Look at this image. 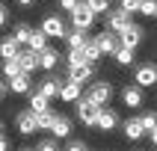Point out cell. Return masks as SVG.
Returning a JSON list of instances; mask_svg holds the SVG:
<instances>
[{
	"instance_id": "cell-1",
	"label": "cell",
	"mask_w": 157,
	"mask_h": 151,
	"mask_svg": "<svg viewBox=\"0 0 157 151\" xmlns=\"http://www.w3.org/2000/svg\"><path fill=\"white\" fill-rule=\"evenodd\" d=\"M113 95H116V89H113V83H107V80H89L86 89H83V98L95 101L98 107H110Z\"/></svg>"
},
{
	"instance_id": "cell-2",
	"label": "cell",
	"mask_w": 157,
	"mask_h": 151,
	"mask_svg": "<svg viewBox=\"0 0 157 151\" xmlns=\"http://www.w3.org/2000/svg\"><path fill=\"white\" fill-rule=\"evenodd\" d=\"M68 18H71V27H77V30H86V33H89V30L95 27V21H98V12L89 6L86 0H83V3H80L74 12H68Z\"/></svg>"
},
{
	"instance_id": "cell-3",
	"label": "cell",
	"mask_w": 157,
	"mask_h": 151,
	"mask_svg": "<svg viewBox=\"0 0 157 151\" xmlns=\"http://www.w3.org/2000/svg\"><path fill=\"white\" fill-rule=\"evenodd\" d=\"M131 24H133V12H124L122 6H119V9H110V12L104 15V27H107V30H113V33H122L124 27H131Z\"/></svg>"
},
{
	"instance_id": "cell-4",
	"label": "cell",
	"mask_w": 157,
	"mask_h": 151,
	"mask_svg": "<svg viewBox=\"0 0 157 151\" xmlns=\"http://www.w3.org/2000/svg\"><path fill=\"white\" fill-rule=\"evenodd\" d=\"M74 107H77V119L86 124V127H95V124H98V113H101V107H98L95 101H89V98H80Z\"/></svg>"
},
{
	"instance_id": "cell-5",
	"label": "cell",
	"mask_w": 157,
	"mask_h": 151,
	"mask_svg": "<svg viewBox=\"0 0 157 151\" xmlns=\"http://www.w3.org/2000/svg\"><path fill=\"white\" fill-rule=\"evenodd\" d=\"M133 83H140L142 89H154L157 86V65L154 62H140L133 71Z\"/></svg>"
},
{
	"instance_id": "cell-6",
	"label": "cell",
	"mask_w": 157,
	"mask_h": 151,
	"mask_svg": "<svg viewBox=\"0 0 157 151\" xmlns=\"http://www.w3.org/2000/svg\"><path fill=\"white\" fill-rule=\"evenodd\" d=\"M95 65H98V62H77V65H65V74H68V80L89 83V80H95Z\"/></svg>"
},
{
	"instance_id": "cell-7",
	"label": "cell",
	"mask_w": 157,
	"mask_h": 151,
	"mask_svg": "<svg viewBox=\"0 0 157 151\" xmlns=\"http://www.w3.org/2000/svg\"><path fill=\"white\" fill-rule=\"evenodd\" d=\"M15 127L21 136H33L36 130H39V119H36V113L27 107V110H21V113L15 115Z\"/></svg>"
},
{
	"instance_id": "cell-8",
	"label": "cell",
	"mask_w": 157,
	"mask_h": 151,
	"mask_svg": "<svg viewBox=\"0 0 157 151\" xmlns=\"http://www.w3.org/2000/svg\"><path fill=\"white\" fill-rule=\"evenodd\" d=\"M122 104L131 107V110L142 107V104H145V89H142L140 83H128V86L122 89Z\"/></svg>"
},
{
	"instance_id": "cell-9",
	"label": "cell",
	"mask_w": 157,
	"mask_h": 151,
	"mask_svg": "<svg viewBox=\"0 0 157 151\" xmlns=\"http://www.w3.org/2000/svg\"><path fill=\"white\" fill-rule=\"evenodd\" d=\"M42 30L48 33V39H65V36H68V24H65L59 15H48L42 21Z\"/></svg>"
},
{
	"instance_id": "cell-10",
	"label": "cell",
	"mask_w": 157,
	"mask_h": 151,
	"mask_svg": "<svg viewBox=\"0 0 157 151\" xmlns=\"http://www.w3.org/2000/svg\"><path fill=\"white\" fill-rule=\"evenodd\" d=\"M98 47H101V53H107V56H113L119 47H122V39H119V33H113V30H107L104 27V33H98Z\"/></svg>"
},
{
	"instance_id": "cell-11",
	"label": "cell",
	"mask_w": 157,
	"mask_h": 151,
	"mask_svg": "<svg viewBox=\"0 0 157 151\" xmlns=\"http://www.w3.org/2000/svg\"><path fill=\"white\" fill-rule=\"evenodd\" d=\"M80 98H83V83H77V80H62L59 101H65V104H77Z\"/></svg>"
},
{
	"instance_id": "cell-12",
	"label": "cell",
	"mask_w": 157,
	"mask_h": 151,
	"mask_svg": "<svg viewBox=\"0 0 157 151\" xmlns=\"http://www.w3.org/2000/svg\"><path fill=\"white\" fill-rule=\"evenodd\" d=\"M119 39H122L124 47H133V51H136V47L142 44V39H145V33H142L140 24H131V27H124L122 33H119Z\"/></svg>"
},
{
	"instance_id": "cell-13",
	"label": "cell",
	"mask_w": 157,
	"mask_h": 151,
	"mask_svg": "<svg viewBox=\"0 0 157 151\" xmlns=\"http://www.w3.org/2000/svg\"><path fill=\"white\" fill-rule=\"evenodd\" d=\"M101 133H110L119 127V113L116 110H110V107H101V113H98V124H95Z\"/></svg>"
},
{
	"instance_id": "cell-14",
	"label": "cell",
	"mask_w": 157,
	"mask_h": 151,
	"mask_svg": "<svg viewBox=\"0 0 157 151\" xmlns=\"http://www.w3.org/2000/svg\"><path fill=\"white\" fill-rule=\"evenodd\" d=\"M122 130H124V136H128L131 142H140L142 136H148V130L142 127V119H140V115H133V119H128V122L122 124Z\"/></svg>"
},
{
	"instance_id": "cell-15",
	"label": "cell",
	"mask_w": 157,
	"mask_h": 151,
	"mask_svg": "<svg viewBox=\"0 0 157 151\" xmlns=\"http://www.w3.org/2000/svg\"><path fill=\"white\" fill-rule=\"evenodd\" d=\"M59 86H62V80H59V77H53L51 71H48L42 80H39V92H42L44 98H51V101H53V98H59Z\"/></svg>"
},
{
	"instance_id": "cell-16",
	"label": "cell",
	"mask_w": 157,
	"mask_h": 151,
	"mask_svg": "<svg viewBox=\"0 0 157 151\" xmlns=\"http://www.w3.org/2000/svg\"><path fill=\"white\" fill-rule=\"evenodd\" d=\"M9 92H15V95H30V92H33V74L21 71L18 77H12L9 80Z\"/></svg>"
},
{
	"instance_id": "cell-17",
	"label": "cell",
	"mask_w": 157,
	"mask_h": 151,
	"mask_svg": "<svg viewBox=\"0 0 157 151\" xmlns=\"http://www.w3.org/2000/svg\"><path fill=\"white\" fill-rule=\"evenodd\" d=\"M59 59H62V56H59V51L48 44V47H44V51L39 53V68H42V71H56Z\"/></svg>"
},
{
	"instance_id": "cell-18",
	"label": "cell",
	"mask_w": 157,
	"mask_h": 151,
	"mask_svg": "<svg viewBox=\"0 0 157 151\" xmlns=\"http://www.w3.org/2000/svg\"><path fill=\"white\" fill-rule=\"evenodd\" d=\"M51 136H56V139H68V136H71V119H68V115H56V119H53Z\"/></svg>"
},
{
	"instance_id": "cell-19",
	"label": "cell",
	"mask_w": 157,
	"mask_h": 151,
	"mask_svg": "<svg viewBox=\"0 0 157 151\" xmlns=\"http://www.w3.org/2000/svg\"><path fill=\"white\" fill-rule=\"evenodd\" d=\"M21 53V44H18L15 36H3L0 39V59H12V56H18Z\"/></svg>"
},
{
	"instance_id": "cell-20",
	"label": "cell",
	"mask_w": 157,
	"mask_h": 151,
	"mask_svg": "<svg viewBox=\"0 0 157 151\" xmlns=\"http://www.w3.org/2000/svg\"><path fill=\"white\" fill-rule=\"evenodd\" d=\"M86 39H89V33H86V30H77V27H71V30H68V36H65V44H68L71 51H83Z\"/></svg>"
},
{
	"instance_id": "cell-21",
	"label": "cell",
	"mask_w": 157,
	"mask_h": 151,
	"mask_svg": "<svg viewBox=\"0 0 157 151\" xmlns=\"http://www.w3.org/2000/svg\"><path fill=\"white\" fill-rule=\"evenodd\" d=\"M18 62H21V68H24L27 74H33V71L39 68V53L27 47V51H21V53H18Z\"/></svg>"
},
{
	"instance_id": "cell-22",
	"label": "cell",
	"mask_w": 157,
	"mask_h": 151,
	"mask_svg": "<svg viewBox=\"0 0 157 151\" xmlns=\"http://www.w3.org/2000/svg\"><path fill=\"white\" fill-rule=\"evenodd\" d=\"M48 42H51V39H48V33H44L42 27H39V30H33V36H30L27 47H30V51H36V53H42L44 47H48Z\"/></svg>"
},
{
	"instance_id": "cell-23",
	"label": "cell",
	"mask_w": 157,
	"mask_h": 151,
	"mask_svg": "<svg viewBox=\"0 0 157 151\" xmlns=\"http://www.w3.org/2000/svg\"><path fill=\"white\" fill-rule=\"evenodd\" d=\"M83 56H86V62H98L104 53H101V47H98V39L95 36H89L86 44H83Z\"/></svg>"
},
{
	"instance_id": "cell-24",
	"label": "cell",
	"mask_w": 157,
	"mask_h": 151,
	"mask_svg": "<svg viewBox=\"0 0 157 151\" xmlns=\"http://www.w3.org/2000/svg\"><path fill=\"white\" fill-rule=\"evenodd\" d=\"M113 59L119 62V65H122V68H128V65H133V62H136V51H133V47H119V51L113 53Z\"/></svg>"
},
{
	"instance_id": "cell-25",
	"label": "cell",
	"mask_w": 157,
	"mask_h": 151,
	"mask_svg": "<svg viewBox=\"0 0 157 151\" xmlns=\"http://www.w3.org/2000/svg\"><path fill=\"white\" fill-rule=\"evenodd\" d=\"M48 104H51V98H44L39 89H36V92H30V104H27V107H30L33 113H44V110H51Z\"/></svg>"
},
{
	"instance_id": "cell-26",
	"label": "cell",
	"mask_w": 157,
	"mask_h": 151,
	"mask_svg": "<svg viewBox=\"0 0 157 151\" xmlns=\"http://www.w3.org/2000/svg\"><path fill=\"white\" fill-rule=\"evenodd\" d=\"M21 62H18V56H12V59H3V77L6 80H12V77H18L21 74Z\"/></svg>"
},
{
	"instance_id": "cell-27",
	"label": "cell",
	"mask_w": 157,
	"mask_h": 151,
	"mask_svg": "<svg viewBox=\"0 0 157 151\" xmlns=\"http://www.w3.org/2000/svg\"><path fill=\"white\" fill-rule=\"evenodd\" d=\"M12 36L18 39V44H27V42H30V36H33V27H30V24H15Z\"/></svg>"
},
{
	"instance_id": "cell-28",
	"label": "cell",
	"mask_w": 157,
	"mask_h": 151,
	"mask_svg": "<svg viewBox=\"0 0 157 151\" xmlns=\"http://www.w3.org/2000/svg\"><path fill=\"white\" fill-rule=\"evenodd\" d=\"M36 119H39V130H51L56 113H53V110H44V113H36Z\"/></svg>"
},
{
	"instance_id": "cell-29",
	"label": "cell",
	"mask_w": 157,
	"mask_h": 151,
	"mask_svg": "<svg viewBox=\"0 0 157 151\" xmlns=\"http://www.w3.org/2000/svg\"><path fill=\"white\" fill-rule=\"evenodd\" d=\"M140 119H142V127H145L148 133H151V130L157 127V113H154V110H145V113H142Z\"/></svg>"
},
{
	"instance_id": "cell-30",
	"label": "cell",
	"mask_w": 157,
	"mask_h": 151,
	"mask_svg": "<svg viewBox=\"0 0 157 151\" xmlns=\"http://www.w3.org/2000/svg\"><path fill=\"white\" fill-rule=\"evenodd\" d=\"M154 12H157V0H142V3H140V12H136V15L154 18Z\"/></svg>"
},
{
	"instance_id": "cell-31",
	"label": "cell",
	"mask_w": 157,
	"mask_h": 151,
	"mask_svg": "<svg viewBox=\"0 0 157 151\" xmlns=\"http://www.w3.org/2000/svg\"><path fill=\"white\" fill-rule=\"evenodd\" d=\"M86 3L95 9L98 15H107V12H110V6H113V0H86Z\"/></svg>"
},
{
	"instance_id": "cell-32",
	"label": "cell",
	"mask_w": 157,
	"mask_h": 151,
	"mask_svg": "<svg viewBox=\"0 0 157 151\" xmlns=\"http://www.w3.org/2000/svg\"><path fill=\"white\" fill-rule=\"evenodd\" d=\"M62 59H65V65H77V62H86V56H83V51H71L68 47V53Z\"/></svg>"
},
{
	"instance_id": "cell-33",
	"label": "cell",
	"mask_w": 157,
	"mask_h": 151,
	"mask_svg": "<svg viewBox=\"0 0 157 151\" xmlns=\"http://www.w3.org/2000/svg\"><path fill=\"white\" fill-rule=\"evenodd\" d=\"M36 151H59V148H56V136H51V139H42L39 145H36Z\"/></svg>"
},
{
	"instance_id": "cell-34",
	"label": "cell",
	"mask_w": 157,
	"mask_h": 151,
	"mask_svg": "<svg viewBox=\"0 0 157 151\" xmlns=\"http://www.w3.org/2000/svg\"><path fill=\"white\" fill-rule=\"evenodd\" d=\"M65 151H89V145L83 139H71L68 136V145H65Z\"/></svg>"
},
{
	"instance_id": "cell-35",
	"label": "cell",
	"mask_w": 157,
	"mask_h": 151,
	"mask_svg": "<svg viewBox=\"0 0 157 151\" xmlns=\"http://www.w3.org/2000/svg\"><path fill=\"white\" fill-rule=\"evenodd\" d=\"M140 3H142V0H119V6H122L124 12H133V15L140 12Z\"/></svg>"
},
{
	"instance_id": "cell-36",
	"label": "cell",
	"mask_w": 157,
	"mask_h": 151,
	"mask_svg": "<svg viewBox=\"0 0 157 151\" xmlns=\"http://www.w3.org/2000/svg\"><path fill=\"white\" fill-rule=\"evenodd\" d=\"M80 3H83V0H56V6H59L62 12H74Z\"/></svg>"
},
{
	"instance_id": "cell-37",
	"label": "cell",
	"mask_w": 157,
	"mask_h": 151,
	"mask_svg": "<svg viewBox=\"0 0 157 151\" xmlns=\"http://www.w3.org/2000/svg\"><path fill=\"white\" fill-rule=\"evenodd\" d=\"M6 24H9V9L3 6V3H0V30H3Z\"/></svg>"
},
{
	"instance_id": "cell-38",
	"label": "cell",
	"mask_w": 157,
	"mask_h": 151,
	"mask_svg": "<svg viewBox=\"0 0 157 151\" xmlns=\"http://www.w3.org/2000/svg\"><path fill=\"white\" fill-rule=\"evenodd\" d=\"M9 95V80H0V101Z\"/></svg>"
},
{
	"instance_id": "cell-39",
	"label": "cell",
	"mask_w": 157,
	"mask_h": 151,
	"mask_svg": "<svg viewBox=\"0 0 157 151\" xmlns=\"http://www.w3.org/2000/svg\"><path fill=\"white\" fill-rule=\"evenodd\" d=\"M0 151H9V139H6V133H0Z\"/></svg>"
},
{
	"instance_id": "cell-40",
	"label": "cell",
	"mask_w": 157,
	"mask_h": 151,
	"mask_svg": "<svg viewBox=\"0 0 157 151\" xmlns=\"http://www.w3.org/2000/svg\"><path fill=\"white\" fill-rule=\"evenodd\" d=\"M148 139H151V145H154V148H157V127H154V130L148 133Z\"/></svg>"
},
{
	"instance_id": "cell-41",
	"label": "cell",
	"mask_w": 157,
	"mask_h": 151,
	"mask_svg": "<svg viewBox=\"0 0 157 151\" xmlns=\"http://www.w3.org/2000/svg\"><path fill=\"white\" fill-rule=\"evenodd\" d=\"M18 6H24V9H27V6H33V0H18Z\"/></svg>"
},
{
	"instance_id": "cell-42",
	"label": "cell",
	"mask_w": 157,
	"mask_h": 151,
	"mask_svg": "<svg viewBox=\"0 0 157 151\" xmlns=\"http://www.w3.org/2000/svg\"><path fill=\"white\" fill-rule=\"evenodd\" d=\"M3 130H6V122H3V119H0V133H3Z\"/></svg>"
},
{
	"instance_id": "cell-43",
	"label": "cell",
	"mask_w": 157,
	"mask_h": 151,
	"mask_svg": "<svg viewBox=\"0 0 157 151\" xmlns=\"http://www.w3.org/2000/svg\"><path fill=\"white\" fill-rule=\"evenodd\" d=\"M18 151H36V148H27V145H24V148H18Z\"/></svg>"
},
{
	"instance_id": "cell-44",
	"label": "cell",
	"mask_w": 157,
	"mask_h": 151,
	"mask_svg": "<svg viewBox=\"0 0 157 151\" xmlns=\"http://www.w3.org/2000/svg\"><path fill=\"white\" fill-rule=\"evenodd\" d=\"M154 18H157V12H154Z\"/></svg>"
}]
</instances>
